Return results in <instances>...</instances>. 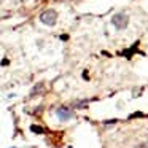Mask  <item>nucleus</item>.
I'll use <instances>...</instances> for the list:
<instances>
[{"label": "nucleus", "mask_w": 148, "mask_h": 148, "mask_svg": "<svg viewBox=\"0 0 148 148\" xmlns=\"http://www.w3.org/2000/svg\"><path fill=\"white\" fill-rule=\"evenodd\" d=\"M40 21L46 26H54L56 21H58V11L56 10H45L42 14H40Z\"/></svg>", "instance_id": "obj_1"}, {"label": "nucleus", "mask_w": 148, "mask_h": 148, "mask_svg": "<svg viewBox=\"0 0 148 148\" xmlns=\"http://www.w3.org/2000/svg\"><path fill=\"white\" fill-rule=\"evenodd\" d=\"M112 24H113V26H115L118 30L126 29V27H127V24H129L127 14H126V13H118V14H115V16L112 18Z\"/></svg>", "instance_id": "obj_2"}, {"label": "nucleus", "mask_w": 148, "mask_h": 148, "mask_svg": "<svg viewBox=\"0 0 148 148\" xmlns=\"http://www.w3.org/2000/svg\"><path fill=\"white\" fill-rule=\"evenodd\" d=\"M56 115L59 116V119L67 121V119H70L72 116H73V112H72L70 108H67V107H61V108L56 110Z\"/></svg>", "instance_id": "obj_3"}, {"label": "nucleus", "mask_w": 148, "mask_h": 148, "mask_svg": "<svg viewBox=\"0 0 148 148\" xmlns=\"http://www.w3.org/2000/svg\"><path fill=\"white\" fill-rule=\"evenodd\" d=\"M43 92H45V84L37 83L35 86L32 88V91H30V97H37L38 94H43Z\"/></svg>", "instance_id": "obj_4"}, {"label": "nucleus", "mask_w": 148, "mask_h": 148, "mask_svg": "<svg viewBox=\"0 0 148 148\" xmlns=\"http://www.w3.org/2000/svg\"><path fill=\"white\" fill-rule=\"evenodd\" d=\"M135 148H148V143H140V145H137Z\"/></svg>", "instance_id": "obj_5"}, {"label": "nucleus", "mask_w": 148, "mask_h": 148, "mask_svg": "<svg viewBox=\"0 0 148 148\" xmlns=\"http://www.w3.org/2000/svg\"><path fill=\"white\" fill-rule=\"evenodd\" d=\"M32 131H35V132H43L40 127H35V126H32Z\"/></svg>", "instance_id": "obj_6"}]
</instances>
